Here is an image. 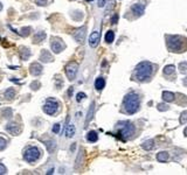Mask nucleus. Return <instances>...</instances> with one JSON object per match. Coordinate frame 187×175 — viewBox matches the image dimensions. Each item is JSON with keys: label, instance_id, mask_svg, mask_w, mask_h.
<instances>
[{"label": "nucleus", "instance_id": "1", "mask_svg": "<svg viewBox=\"0 0 187 175\" xmlns=\"http://www.w3.org/2000/svg\"><path fill=\"white\" fill-rule=\"evenodd\" d=\"M153 74V64L150 63V62H140L137 67H136V70H134V78L137 81L143 82L146 81L147 78L151 77V75Z\"/></svg>", "mask_w": 187, "mask_h": 175}, {"label": "nucleus", "instance_id": "2", "mask_svg": "<svg viewBox=\"0 0 187 175\" xmlns=\"http://www.w3.org/2000/svg\"><path fill=\"white\" fill-rule=\"evenodd\" d=\"M139 105H140V99L138 97V95L134 94V92H130L128 94L124 99H123V106H124V110L126 113L129 114H134L138 111L139 109Z\"/></svg>", "mask_w": 187, "mask_h": 175}, {"label": "nucleus", "instance_id": "3", "mask_svg": "<svg viewBox=\"0 0 187 175\" xmlns=\"http://www.w3.org/2000/svg\"><path fill=\"white\" fill-rule=\"evenodd\" d=\"M117 134L120 139L126 140L134 134V126L130 121H119L117 124Z\"/></svg>", "mask_w": 187, "mask_h": 175}, {"label": "nucleus", "instance_id": "4", "mask_svg": "<svg viewBox=\"0 0 187 175\" xmlns=\"http://www.w3.org/2000/svg\"><path fill=\"white\" fill-rule=\"evenodd\" d=\"M184 39L183 36H179V35H167L166 36V43H167V48L174 52V53H178V52H183V42L181 41Z\"/></svg>", "mask_w": 187, "mask_h": 175}, {"label": "nucleus", "instance_id": "5", "mask_svg": "<svg viewBox=\"0 0 187 175\" xmlns=\"http://www.w3.org/2000/svg\"><path fill=\"white\" fill-rule=\"evenodd\" d=\"M40 155H41L40 149H39L38 147L32 146V147H28L26 151H25L24 159H25L27 162H34L40 158Z\"/></svg>", "mask_w": 187, "mask_h": 175}, {"label": "nucleus", "instance_id": "6", "mask_svg": "<svg viewBox=\"0 0 187 175\" xmlns=\"http://www.w3.org/2000/svg\"><path fill=\"white\" fill-rule=\"evenodd\" d=\"M57 109H59V103H57L55 99H53V98H49V99H47L46 103H45L43 111H45L47 114L53 116L54 113H56Z\"/></svg>", "mask_w": 187, "mask_h": 175}, {"label": "nucleus", "instance_id": "7", "mask_svg": "<svg viewBox=\"0 0 187 175\" xmlns=\"http://www.w3.org/2000/svg\"><path fill=\"white\" fill-rule=\"evenodd\" d=\"M77 64L76 63H74V62H71V63H69L67 67H66V74H67L68 78L70 80V81H73L75 77H76V72H77Z\"/></svg>", "mask_w": 187, "mask_h": 175}, {"label": "nucleus", "instance_id": "8", "mask_svg": "<svg viewBox=\"0 0 187 175\" xmlns=\"http://www.w3.org/2000/svg\"><path fill=\"white\" fill-rule=\"evenodd\" d=\"M65 43L60 39H54L53 42H52V50L54 53H61L63 49H65Z\"/></svg>", "mask_w": 187, "mask_h": 175}, {"label": "nucleus", "instance_id": "9", "mask_svg": "<svg viewBox=\"0 0 187 175\" xmlns=\"http://www.w3.org/2000/svg\"><path fill=\"white\" fill-rule=\"evenodd\" d=\"M99 36H101V34H99L98 30L94 32L93 34L90 35V38H89V44H90L93 48L97 47V44H98V42H99Z\"/></svg>", "mask_w": 187, "mask_h": 175}, {"label": "nucleus", "instance_id": "10", "mask_svg": "<svg viewBox=\"0 0 187 175\" xmlns=\"http://www.w3.org/2000/svg\"><path fill=\"white\" fill-rule=\"evenodd\" d=\"M7 131H8L11 134L18 135L19 133H20L21 128H20V126H19L18 124H14V123H12V124H8V125H7Z\"/></svg>", "mask_w": 187, "mask_h": 175}, {"label": "nucleus", "instance_id": "11", "mask_svg": "<svg viewBox=\"0 0 187 175\" xmlns=\"http://www.w3.org/2000/svg\"><path fill=\"white\" fill-rule=\"evenodd\" d=\"M84 35H85V27H81L80 29H77V30L74 33V38H75V40L79 41V42H83V40H84Z\"/></svg>", "mask_w": 187, "mask_h": 175}, {"label": "nucleus", "instance_id": "12", "mask_svg": "<svg viewBox=\"0 0 187 175\" xmlns=\"http://www.w3.org/2000/svg\"><path fill=\"white\" fill-rule=\"evenodd\" d=\"M29 71H30L32 75L38 76V75H40L41 72H42V67H41V64H39V63H33L30 66V70Z\"/></svg>", "mask_w": 187, "mask_h": 175}, {"label": "nucleus", "instance_id": "13", "mask_svg": "<svg viewBox=\"0 0 187 175\" xmlns=\"http://www.w3.org/2000/svg\"><path fill=\"white\" fill-rule=\"evenodd\" d=\"M131 11L136 13V15H142V14L144 13V5H142V4H134L132 5V7H131Z\"/></svg>", "mask_w": 187, "mask_h": 175}, {"label": "nucleus", "instance_id": "14", "mask_svg": "<svg viewBox=\"0 0 187 175\" xmlns=\"http://www.w3.org/2000/svg\"><path fill=\"white\" fill-rule=\"evenodd\" d=\"M75 134V126L73 124H68L66 126V130H65V135L67 138H71Z\"/></svg>", "mask_w": 187, "mask_h": 175}, {"label": "nucleus", "instance_id": "15", "mask_svg": "<svg viewBox=\"0 0 187 175\" xmlns=\"http://www.w3.org/2000/svg\"><path fill=\"white\" fill-rule=\"evenodd\" d=\"M174 94L173 92H170V91H164L163 92V99L165 102H173L174 100Z\"/></svg>", "mask_w": 187, "mask_h": 175}, {"label": "nucleus", "instance_id": "16", "mask_svg": "<svg viewBox=\"0 0 187 175\" xmlns=\"http://www.w3.org/2000/svg\"><path fill=\"white\" fill-rule=\"evenodd\" d=\"M168 158H170V155L167 152H160L157 154V160L160 162H166L168 160Z\"/></svg>", "mask_w": 187, "mask_h": 175}, {"label": "nucleus", "instance_id": "17", "mask_svg": "<svg viewBox=\"0 0 187 175\" xmlns=\"http://www.w3.org/2000/svg\"><path fill=\"white\" fill-rule=\"evenodd\" d=\"M40 60L42 62H50V61H53V57H52V55L49 54L47 50H43L42 54H41Z\"/></svg>", "mask_w": 187, "mask_h": 175}, {"label": "nucleus", "instance_id": "18", "mask_svg": "<svg viewBox=\"0 0 187 175\" xmlns=\"http://www.w3.org/2000/svg\"><path fill=\"white\" fill-rule=\"evenodd\" d=\"M104 85H105V81H104V78H102V77H99V78H97V80L95 81V88H96L97 90H102V89L104 88Z\"/></svg>", "mask_w": 187, "mask_h": 175}, {"label": "nucleus", "instance_id": "19", "mask_svg": "<svg viewBox=\"0 0 187 175\" xmlns=\"http://www.w3.org/2000/svg\"><path fill=\"white\" fill-rule=\"evenodd\" d=\"M142 146H143V148H144L145 151H151V149L154 148V141H153V140H146Z\"/></svg>", "mask_w": 187, "mask_h": 175}, {"label": "nucleus", "instance_id": "20", "mask_svg": "<svg viewBox=\"0 0 187 175\" xmlns=\"http://www.w3.org/2000/svg\"><path fill=\"white\" fill-rule=\"evenodd\" d=\"M87 139H88L89 141H91V143H95V141L98 140V135H97V133H96L95 131H90V132L87 134Z\"/></svg>", "mask_w": 187, "mask_h": 175}, {"label": "nucleus", "instance_id": "21", "mask_svg": "<svg viewBox=\"0 0 187 175\" xmlns=\"http://www.w3.org/2000/svg\"><path fill=\"white\" fill-rule=\"evenodd\" d=\"M45 39H46V33L45 32H39L34 38V42H42Z\"/></svg>", "mask_w": 187, "mask_h": 175}, {"label": "nucleus", "instance_id": "22", "mask_svg": "<svg viewBox=\"0 0 187 175\" xmlns=\"http://www.w3.org/2000/svg\"><path fill=\"white\" fill-rule=\"evenodd\" d=\"M114 39H115V33L112 30H109L107 34H105V41H107L108 43H111L114 41Z\"/></svg>", "mask_w": 187, "mask_h": 175}, {"label": "nucleus", "instance_id": "23", "mask_svg": "<svg viewBox=\"0 0 187 175\" xmlns=\"http://www.w3.org/2000/svg\"><path fill=\"white\" fill-rule=\"evenodd\" d=\"M174 70H175V68L174 66H166V67L164 68V74L165 75H171V74H174Z\"/></svg>", "mask_w": 187, "mask_h": 175}, {"label": "nucleus", "instance_id": "24", "mask_svg": "<svg viewBox=\"0 0 187 175\" xmlns=\"http://www.w3.org/2000/svg\"><path fill=\"white\" fill-rule=\"evenodd\" d=\"M14 96H15L14 89H8V90L5 92V97H6L7 99H12V98H14Z\"/></svg>", "mask_w": 187, "mask_h": 175}, {"label": "nucleus", "instance_id": "25", "mask_svg": "<svg viewBox=\"0 0 187 175\" xmlns=\"http://www.w3.org/2000/svg\"><path fill=\"white\" fill-rule=\"evenodd\" d=\"M179 70L181 74H186L187 72V62H181L179 63Z\"/></svg>", "mask_w": 187, "mask_h": 175}, {"label": "nucleus", "instance_id": "26", "mask_svg": "<svg viewBox=\"0 0 187 175\" xmlns=\"http://www.w3.org/2000/svg\"><path fill=\"white\" fill-rule=\"evenodd\" d=\"M187 123V111H184L180 116V124H186Z\"/></svg>", "mask_w": 187, "mask_h": 175}, {"label": "nucleus", "instance_id": "27", "mask_svg": "<svg viewBox=\"0 0 187 175\" xmlns=\"http://www.w3.org/2000/svg\"><path fill=\"white\" fill-rule=\"evenodd\" d=\"M6 146H7V141H6L4 138H0V151L5 149Z\"/></svg>", "mask_w": 187, "mask_h": 175}, {"label": "nucleus", "instance_id": "28", "mask_svg": "<svg viewBox=\"0 0 187 175\" xmlns=\"http://www.w3.org/2000/svg\"><path fill=\"white\" fill-rule=\"evenodd\" d=\"M46 145H47V147H48V151H49V152H52V151L54 149V147H55V144H54V141H48Z\"/></svg>", "mask_w": 187, "mask_h": 175}, {"label": "nucleus", "instance_id": "29", "mask_svg": "<svg viewBox=\"0 0 187 175\" xmlns=\"http://www.w3.org/2000/svg\"><path fill=\"white\" fill-rule=\"evenodd\" d=\"M60 128H61V125L60 124H55L53 126V132L54 133H59L60 132Z\"/></svg>", "mask_w": 187, "mask_h": 175}, {"label": "nucleus", "instance_id": "30", "mask_svg": "<svg viewBox=\"0 0 187 175\" xmlns=\"http://www.w3.org/2000/svg\"><path fill=\"white\" fill-rule=\"evenodd\" d=\"M93 111H94V104H91V108H90V111H89V114H88V119L85 123H89V120L93 118Z\"/></svg>", "mask_w": 187, "mask_h": 175}, {"label": "nucleus", "instance_id": "31", "mask_svg": "<svg viewBox=\"0 0 187 175\" xmlns=\"http://www.w3.org/2000/svg\"><path fill=\"white\" fill-rule=\"evenodd\" d=\"M84 97H85V94H83V92H80V94L76 95V100H77V102H81V100H82V99H83Z\"/></svg>", "mask_w": 187, "mask_h": 175}, {"label": "nucleus", "instance_id": "32", "mask_svg": "<svg viewBox=\"0 0 187 175\" xmlns=\"http://www.w3.org/2000/svg\"><path fill=\"white\" fill-rule=\"evenodd\" d=\"M29 32H30V28H22L21 29V34L24 35V36H26V35H28L29 34Z\"/></svg>", "mask_w": 187, "mask_h": 175}, {"label": "nucleus", "instance_id": "33", "mask_svg": "<svg viewBox=\"0 0 187 175\" xmlns=\"http://www.w3.org/2000/svg\"><path fill=\"white\" fill-rule=\"evenodd\" d=\"M6 173H7V168L2 163H0V174H6Z\"/></svg>", "mask_w": 187, "mask_h": 175}, {"label": "nucleus", "instance_id": "34", "mask_svg": "<svg viewBox=\"0 0 187 175\" xmlns=\"http://www.w3.org/2000/svg\"><path fill=\"white\" fill-rule=\"evenodd\" d=\"M158 110H159V111H166V110H168V108H167V105H165V104H159V105H158Z\"/></svg>", "mask_w": 187, "mask_h": 175}, {"label": "nucleus", "instance_id": "35", "mask_svg": "<svg viewBox=\"0 0 187 175\" xmlns=\"http://www.w3.org/2000/svg\"><path fill=\"white\" fill-rule=\"evenodd\" d=\"M47 2H48V0H36V4H38V5H40V6H45V5H47Z\"/></svg>", "mask_w": 187, "mask_h": 175}, {"label": "nucleus", "instance_id": "36", "mask_svg": "<svg viewBox=\"0 0 187 175\" xmlns=\"http://www.w3.org/2000/svg\"><path fill=\"white\" fill-rule=\"evenodd\" d=\"M105 2H107V0H98V6L99 7H103L105 5Z\"/></svg>", "mask_w": 187, "mask_h": 175}, {"label": "nucleus", "instance_id": "37", "mask_svg": "<svg viewBox=\"0 0 187 175\" xmlns=\"http://www.w3.org/2000/svg\"><path fill=\"white\" fill-rule=\"evenodd\" d=\"M117 19H118V16L116 15V16H114V19H112V24H116L117 22Z\"/></svg>", "mask_w": 187, "mask_h": 175}, {"label": "nucleus", "instance_id": "38", "mask_svg": "<svg viewBox=\"0 0 187 175\" xmlns=\"http://www.w3.org/2000/svg\"><path fill=\"white\" fill-rule=\"evenodd\" d=\"M36 85H40V84H39V83H38V84H36V83H34V84H32V86H36ZM36 89H38V88H34V90H36Z\"/></svg>", "mask_w": 187, "mask_h": 175}, {"label": "nucleus", "instance_id": "39", "mask_svg": "<svg viewBox=\"0 0 187 175\" xmlns=\"http://www.w3.org/2000/svg\"><path fill=\"white\" fill-rule=\"evenodd\" d=\"M184 133H185V134L187 135V127H186V128H185V131H184Z\"/></svg>", "mask_w": 187, "mask_h": 175}, {"label": "nucleus", "instance_id": "40", "mask_svg": "<svg viewBox=\"0 0 187 175\" xmlns=\"http://www.w3.org/2000/svg\"><path fill=\"white\" fill-rule=\"evenodd\" d=\"M1 8H2V5H1V4H0V11H1Z\"/></svg>", "mask_w": 187, "mask_h": 175}, {"label": "nucleus", "instance_id": "41", "mask_svg": "<svg viewBox=\"0 0 187 175\" xmlns=\"http://www.w3.org/2000/svg\"><path fill=\"white\" fill-rule=\"evenodd\" d=\"M85 1H93V0H85Z\"/></svg>", "mask_w": 187, "mask_h": 175}]
</instances>
